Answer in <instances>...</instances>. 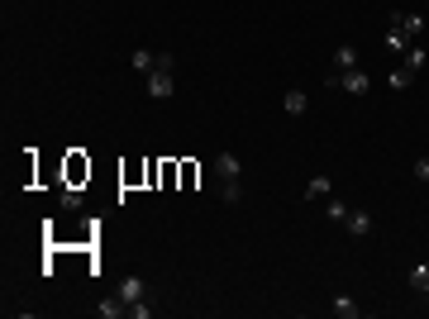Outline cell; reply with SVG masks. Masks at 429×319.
Returning <instances> with one entry per match:
<instances>
[{
  "mask_svg": "<svg viewBox=\"0 0 429 319\" xmlns=\"http://www.w3.org/2000/svg\"><path fill=\"white\" fill-rule=\"evenodd\" d=\"M339 86H343L348 96H367V91H372V77L353 67V72H339Z\"/></svg>",
  "mask_w": 429,
  "mask_h": 319,
  "instance_id": "cell-2",
  "label": "cell"
},
{
  "mask_svg": "<svg viewBox=\"0 0 429 319\" xmlns=\"http://www.w3.org/2000/svg\"><path fill=\"white\" fill-rule=\"evenodd\" d=\"M425 301H429V291H425Z\"/></svg>",
  "mask_w": 429,
  "mask_h": 319,
  "instance_id": "cell-22",
  "label": "cell"
},
{
  "mask_svg": "<svg viewBox=\"0 0 429 319\" xmlns=\"http://www.w3.org/2000/svg\"><path fill=\"white\" fill-rule=\"evenodd\" d=\"M415 77H420V72H410V67H396L387 81H391V91H410V86H415Z\"/></svg>",
  "mask_w": 429,
  "mask_h": 319,
  "instance_id": "cell-13",
  "label": "cell"
},
{
  "mask_svg": "<svg viewBox=\"0 0 429 319\" xmlns=\"http://www.w3.org/2000/svg\"><path fill=\"white\" fill-rule=\"evenodd\" d=\"M329 310H334L339 319H358V305H353V296H334V301H329Z\"/></svg>",
  "mask_w": 429,
  "mask_h": 319,
  "instance_id": "cell-14",
  "label": "cell"
},
{
  "mask_svg": "<svg viewBox=\"0 0 429 319\" xmlns=\"http://www.w3.org/2000/svg\"><path fill=\"white\" fill-rule=\"evenodd\" d=\"M214 177H219V186H224V181H238V157H234V153H219V157H214Z\"/></svg>",
  "mask_w": 429,
  "mask_h": 319,
  "instance_id": "cell-7",
  "label": "cell"
},
{
  "mask_svg": "<svg viewBox=\"0 0 429 319\" xmlns=\"http://www.w3.org/2000/svg\"><path fill=\"white\" fill-rule=\"evenodd\" d=\"M119 301H129V305H134V301H148V281H143V277H124V281H119Z\"/></svg>",
  "mask_w": 429,
  "mask_h": 319,
  "instance_id": "cell-4",
  "label": "cell"
},
{
  "mask_svg": "<svg viewBox=\"0 0 429 319\" xmlns=\"http://www.w3.org/2000/svg\"><path fill=\"white\" fill-rule=\"evenodd\" d=\"M238 196H243L238 181H224V186H219V201H224V205H238Z\"/></svg>",
  "mask_w": 429,
  "mask_h": 319,
  "instance_id": "cell-18",
  "label": "cell"
},
{
  "mask_svg": "<svg viewBox=\"0 0 429 319\" xmlns=\"http://www.w3.org/2000/svg\"><path fill=\"white\" fill-rule=\"evenodd\" d=\"M391 24H401L410 38H420V34H425V19H420V14H410V10H391Z\"/></svg>",
  "mask_w": 429,
  "mask_h": 319,
  "instance_id": "cell-5",
  "label": "cell"
},
{
  "mask_svg": "<svg viewBox=\"0 0 429 319\" xmlns=\"http://www.w3.org/2000/svg\"><path fill=\"white\" fill-rule=\"evenodd\" d=\"M353 67H358V48L353 43H339L334 48V72H353Z\"/></svg>",
  "mask_w": 429,
  "mask_h": 319,
  "instance_id": "cell-8",
  "label": "cell"
},
{
  "mask_svg": "<svg viewBox=\"0 0 429 319\" xmlns=\"http://www.w3.org/2000/svg\"><path fill=\"white\" fill-rule=\"evenodd\" d=\"M177 86H172V72H148V96L153 101H167Z\"/></svg>",
  "mask_w": 429,
  "mask_h": 319,
  "instance_id": "cell-3",
  "label": "cell"
},
{
  "mask_svg": "<svg viewBox=\"0 0 429 319\" xmlns=\"http://www.w3.org/2000/svg\"><path fill=\"white\" fill-rule=\"evenodd\" d=\"M425 62H429V53L420 48V43H410V53H406V67H410V72H420Z\"/></svg>",
  "mask_w": 429,
  "mask_h": 319,
  "instance_id": "cell-16",
  "label": "cell"
},
{
  "mask_svg": "<svg viewBox=\"0 0 429 319\" xmlns=\"http://www.w3.org/2000/svg\"><path fill=\"white\" fill-rule=\"evenodd\" d=\"M343 224H348V233H353V238L372 233V214H367V210H348V219H343Z\"/></svg>",
  "mask_w": 429,
  "mask_h": 319,
  "instance_id": "cell-9",
  "label": "cell"
},
{
  "mask_svg": "<svg viewBox=\"0 0 429 319\" xmlns=\"http://www.w3.org/2000/svg\"><path fill=\"white\" fill-rule=\"evenodd\" d=\"M96 310H101V315H106V319H119V315H124V310H129V301H119V296H114V301H101Z\"/></svg>",
  "mask_w": 429,
  "mask_h": 319,
  "instance_id": "cell-15",
  "label": "cell"
},
{
  "mask_svg": "<svg viewBox=\"0 0 429 319\" xmlns=\"http://www.w3.org/2000/svg\"><path fill=\"white\" fill-rule=\"evenodd\" d=\"M282 110H286V114H306V110H310V96H306V91H286Z\"/></svg>",
  "mask_w": 429,
  "mask_h": 319,
  "instance_id": "cell-11",
  "label": "cell"
},
{
  "mask_svg": "<svg viewBox=\"0 0 429 319\" xmlns=\"http://www.w3.org/2000/svg\"><path fill=\"white\" fill-rule=\"evenodd\" d=\"M62 205L67 210H82V191H62Z\"/></svg>",
  "mask_w": 429,
  "mask_h": 319,
  "instance_id": "cell-20",
  "label": "cell"
},
{
  "mask_svg": "<svg viewBox=\"0 0 429 319\" xmlns=\"http://www.w3.org/2000/svg\"><path fill=\"white\" fill-rule=\"evenodd\" d=\"M329 196H334V181H329V177H310L306 201H329Z\"/></svg>",
  "mask_w": 429,
  "mask_h": 319,
  "instance_id": "cell-10",
  "label": "cell"
},
{
  "mask_svg": "<svg viewBox=\"0 0 429 319\" xmlns=\"http://www.w3.org/2000/svg\"><path fill=\"white\" fill-rule=\"evenodd\" d=\"M406 286L425 296V291H429V262H420V267H410V277H406Z\"/></svg>",
  "mask_w": 429,
  "mask_h": 319,
  "instance_id": "cell-12",
  "label": "cell"
},
{
  "mask_svg": "<svg viewBox=\"0 0 429 319\" xmlns=\"http://www.w3.org/2000/svg\"><path fill=\"white\" fill-rule=\"evenodd\" d=\"M129 315H134V319H153V305H148V301H134Z\"/></svg>",
  "mask_w": 429,
  "mask_h": 319,
  "instance_id": "cell-19",
  "label": "cell"
},
{
  "mask_svg": "<svg viewBox=\"0 0 429 319\" xmlns=\"http://www.w3.org/2000/svg\"><path fill=\"white\" fill-rule=\"evenodd\" d=\"M172 53H153V48H134V58H129V67L134 72H172Z\"/></svg>",
  "mask_w": 429,
  "mask_h": 319,
  "instance_id": "cell-1",
  "label": "cell"
},
{
  "mask_svg": "<svg viewBox=\"0 0 429 319\" xmlns=\"http://www.w3.org/2000/svg\"><path fill=\"white\" fill-rule=\"evenodd\" d=\"M324 210H329V219H339V224L348 219V205H343L339 196H329V201H324Z\"/></svg>",
  "mask_w": 429,
  "mask_h": 319,
  "instance_id": "cell-17",
  "label": "cell"
},
{
  "mask_svg": "<svg viewBox=\"0 0 429 319\" xmlns=\"http://www.w3.org/2000/svg\"><path fill=\"white\" fill-rule=\"evenodd\" d=\"M415 177H420V181H429V157H420V162H415Z\"/></svg>",
  "mask_w": 429,
  "mask_h": 319,
  "instance_id": "cell-21",
  "label": "cell"
},
{
  "mask_svg": "<svg viewBox=\"0 0 429 319\" xmlns=\"http://www.w3.org/2000/svg\"><path fill=\"white\" fill-rule=\"evenodd\" d=\"M410 43H415V38H410L401 24H387V53H410Z\"/></svg>",
  "mask_w": 429,
  "mask_h": 319,
  "instance_id": "cell-6",
  "label": "cell"
}]
</instances>
